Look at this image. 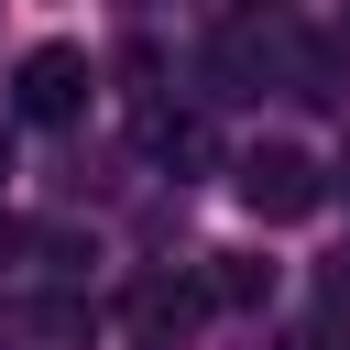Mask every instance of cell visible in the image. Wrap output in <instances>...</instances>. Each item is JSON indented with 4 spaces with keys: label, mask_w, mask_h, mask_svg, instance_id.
<instances>
[{
    "label": "cell",
    "mask_w": 350,
    "mask_h": 350,
    "mask_svg": "<svg viewBox=\"0 0 350 350\" xmlns=\"http://www.w3.org/2000/svg\"><path fill=\"white\" fill-rule=\"evenodd\" d=\"M230 186H241V208L273 219V230H295V219L328 208V175H317V153H295V142H252V153L230 164Z\"/></svg>",
    "instance_id": "1"
},
{
    "label": "cell",
    "mask_w": 350,
    "mask_h": 350,
    "mask_svg": "<svg viewBox=\"0 0 350 350\" xmlns=\"http://www.w3.org/2000/svg\"><path fill=\"white\" fill-rule=\"evenodd\" d=\"M197 317H208V284H197V273H142V284L120 295V328H131L142 350H186Z\"/></svg>",
    "instance_id": "2"
},
{
    "label": "cell",
    "mask_w": 350,
    "mask_h": 350,
    "mask_svg": "<svg viewBox=\"0 0 350 350\" xmlns=\"http://www.w3.org/2000/svg\"><path fill=\"white\" fill-rule=\"evenodd\" d=\"M11 109H22V120H77V109H88V55H77V44H33L22 77H11Z\"/></svg>",
    "instance_id": "3"
},
{
    "label": "cell",
    "mask_w": 350,
    "mask_h": 350,
    "mask_svg": "<svg viewBox=\"0 0 350 350\" xmlns=\"http://www.w3.org/2000/svg\"><path fill=\"white\" fill-rule=\"evenodd\" d=\"M88 339H98L88 295H11L0 306V350H88Z\"/></svg>",
    "instance_id": "4"
},
{
    "label": "cell",
    "mask_w": 350,
    "mask_h": 350,
    "mask_svg": "<svg viewBox=\"0 0 350 350\" xmlns=\"http://www.w3.org/2000/svg\"><path fill=\"white\" fill-rule=\"evenodd\" d=\"M142 153H153V164H175V175H197L219 142H208V120H197V109H142Z\"/></svg>",
    "instance_id": "5"
},
{
    "label": "cell",
    "mask_w": 350,
    "mask_h": 350,
    "mask_svg": "<svg viewBox=\"0 0 350 350\" xmlns=\"http://www.w3.org/2000/svg\"><path fill=\"white\" fill-rule=\"evenodd\" d=\"M197 284H208V306H262V295H273V262H252V252H219Z\"/></svg>",
    "instance_id": "6"
},
{
    "label": "cell",
    "mask_w": 350,
    "mask_h": 350,
    "mask_svg": "<svg viewBox=\"0 0 350 350\" xmlns=\"http://www.w3.org/2000/svg\"><path fill=\"white\" fill-rule=\"evenodd\" d=\"M11 252H22V219H11V208H0V262H11Z\"/></svg>",
    "instance_id": "7"
},
{
    "label": "cell",
    "mask_w": 350,
    "mask_h": 350,
    "mask_svg": "<svg viewBox=\"0 0 350 350\" xmlns=\"http://www.w3.org/2000/svg\"><path fill=\"white\" fill-rule=\"evenodd\" d=\"M0 175H11V131H0Z\"/></svg>",
    "instance_id": "8"
},
{
    "label": "cell",
    "mask_w": 350,
    "mask_h": 350,
    "mask_svg": "<svg viewBox=\"0 0 350 350\" xmlns=\"http://www.w3.org/2000/svg\"><path fill=\"white\" fill-rule=\"evenodd\" d=\"M252 11H262V0H252Z\"/></svg>",
    "instance_id": "9"
}]
</instances>
